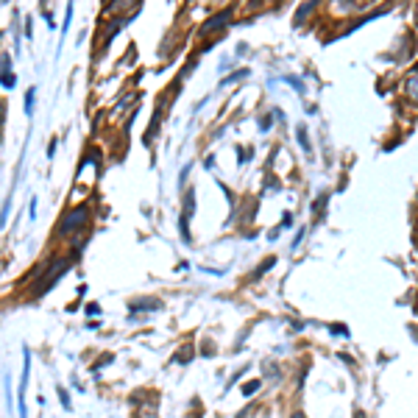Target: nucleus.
Here are the masks:
<instances>
[{
  "label": "nucleus",
  "instance_id": "nucleus-8",
  "mask_svg": "<svg viewBox=\"0 0 418 418\" xmlns=\"http://www.w3.org/2000/svg\"><path fill=\"white\" fill-rule=\"evenodd\" d=\"M260 385H262V382H251V385H245V388H243V393H245V396L257 393V391H260Z\"/></svg>",
  "mask_w": 418,
  "mask_h": 418
},
{
  "label": "nucleus",
  "instance_id": "nucleus-2",
  "mask_svg": "<svg viewBox=\"0 0 418 418\" xmlns=\"http://www.w3.org/2000/svg\"><path fill=\"white\" fill-rule=\"evenodd\" d=\"M64 268H67V260L53 262V265H51V276H48V279H42V284H36V287H34V296H42V293H45V290H51V287L59 282V276L64 273Z\"/></svg>",
  "mask_w": 418,
  "mask_h": 418
},
{
  "label": "nucleus",
  "instance_id": "nucleus-5",
  "mask_svg": "<svg viewBox=\"0 0 418 418\" xmlns=\"http://www.w3.org/2000/svg\"><path fill=\"white\" fill-rule=\"evenodd\" d=\"M132 310L140 312V310H159V302H132Z\"/></svg>",
  "mask_w": 418,
  "mask_h": 418
},
{
  "label": "nucleus",
  "instance_id": "nucleus-11",
  "mask_svg": "<svg viewBox=\"0 0 418 418\" xmlns=\"http://www.w3.org/2000/svg\"><path fill=\"white\" fill-rule=\"evenodd\" d=\"M34 93H36V90H31V93H28V98H25V109H28V112L34 109Z\"/></svg>",
  "mask_w": 418,
  "mask_h": 418
},
{
  "label": "nucleus",
  "instance_id": "nucleus-3",
  "mask_svg": "<svg viewBox=\"0 0 418 418\" xmlns=\"http://www.w3.org/2000/svg\"><path fill=\"white\" fill-rule=\"evenodd\" d=\"M229 17H232V9H229V12H223V14H218V17H212V20H206V23L201 25V36H206V34H212V31L223 28V25L229 23Z\"/></svg>",
  "mask_w": 418,
  "mask_h": 418
},
{
  "label": "nucleus",
  "instance_id": "nucleus-4",
  "mask_svg": "<svg viewBox=\"0 0 418 418\" xmlns=\"http://www.w3.org/2000/svg\"><path fill=\"white\" fill-rule=\"evenodd\" d=\"M407 95H410L413 101H418V73L410 75V81H407Z\"/></svg>",
  "mask_w": 418,
  "mask_h": 418
},
{
  "label": "nucleus",
  "instance_id": "nucleus-12",
  "mask_svg": "<svg viewBox=\"0 0 418 418\" xmlns=\"http://www.w3.org/2000/svg\"><path fill=\"white\" fill-rule=\"evenodd\" d=\"M0 81H3V87H14V75H3Z\"/></svg>",
  "mask_w": 418,
  "mask_h": 418
},
{
  "label": "nucleus",
  "instance_id": "nucleus-7",
  "mask_svg": "<svg viewBox=\"0 0 418 418\" xmlns=\"http://www.w3.org/2000/svg\"><path fill=\"white\" fill-rule=\"evenodd\" d=\"M312 9H315V3H304V6L299 9V14H296V23H302V20H304V17H307Z\"/></svg>",
  "mask_w": 418,
  "mask_h": 418
},
{
  "label": "nucleus",
  "instance_id": "nucleus-9",
  "mask_svg": "<svg viewBox=\"0 0 418 418\" xmlns=\"http://www.w3.org/2000/svg\"><path fill=\"white\" fill-rule=\"evenodd\" d=\"M190 354H193V349H190V346H187V349H182V354H176V362H190V360H187Z\"/></svg>",
  "mask_w": 418,
  "mask_h": 418
},
{
  "label": "nucleus",
  "instance_id": "nucleus-10",
  "mask_svg": "<svg viewBox=\"0 0 418 418\" xmlns=\"http://www.w3.org/2000/svg\"><path fill=\"white\" fill-rule=\"evenodd\" d=\"M59 399H62V404L70 410V396H67V391H64V388H59Z\"/></svg>",
  "mask_w": 418,
  "mask_h": 418
},
{
  "label": "nucleus",
  "instance_id": "nucleus-6",
  "mask_svg": "<svg viewBox=\"0 0 418 418\" xmlns=\"http://www.w3.org/2000/svg\"><path fill=\"white\" fill-rule=\"evenodd\" d=\"M299 143H302V148L310 153L312 148H310V140H307V129H304V125H299Z\"/></svg>",
  "mask_w": 418,
  "mask_h": 418
},
{
  "label": "nucleus",
  "instance_id": "nucleus-1",
  "mask_svg": "<svg viewBox=\"0 0 418 418\" xmlns=\"http://www.w3.org/2000/svg\"><path fill=\"white\" fill-rule=\"evenodd\" d=\"M87 221H90V206H87V204H81V206L70 209V212L62 218L59 232H62V234H73V232H78L81 226H87Z\"/></svg>",
  "mask_w": 418,
  "mask_h": 418
}]
</instances>
